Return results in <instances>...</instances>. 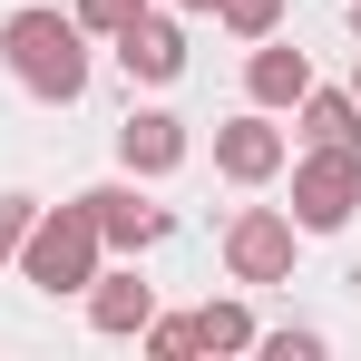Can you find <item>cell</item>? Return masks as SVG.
<instances>
[{
  "label": "cell",
  "instance_id": "1",
  "mask_svg": "<svg viewBox=\"0 0 361 361\" xmlns=\"http://www.w3.org/2000/svg\"><path fill=\"white\" fill-rule=\"evenodd\" d=\"M0 59H10V78H20L30 98H49V108L88 98V30H78L68 10H10Z\"/></svg>",
  "mask_w": 361,
  "mask_h": 361
},
{
  "label": "cell",
  "instance_id": "2",
  "mask_svg": "<svg viewBox=\"0 0 361 361\" xmlns=\"http://www.w3.org/2000/svg\"><path fill=\"white\" fill-rule=\"evenodd\" d=\"M98 254H108V244H98V225H88V205L68 195V205H39V225L20 235V254H10V264H20L39 293H88Z\"/></svg>",
  "mask_w": 361,
  "mask_h": 361
},
{
  "label": "cell",
  "instance_id": "3",
  "mask_svg": "<svg viewBox=\"0 0 361 361\" xmlns=\"http://www.w3.org/2000/svg\"><path fill=\"white\" fill-rule=\"evenodd\" d=\"M293 215L302 235H342L361 215V147H302L293 157Z\"/></svg>",
  "mask_w": 361,
  "mask_h": 361
},
{
  "label": "cell",
  "instance_id": "4",
  "mask_svg": "<svg viewBox=\"0 0 361 361\" xmlns=\"http://www.w3.org/2000/svg\"><path fill=\"white\" fill-rule=\"evenodd\" d=\"M293 244H302V225L283 205H244L225 225V274L235 283H293Z\"/></svg>",
  "mask_w": 361,
  "mask_h": 361
},
{
  "label": "cell",
  "instance_id": "5",
  "mask_svg": "<svg viewBox=\"0 0 361 361\" xmlns=\"http://www.w3.org/2000/svg\"><path fill=\"white\" fill-rule=\"evenodd\" d=\"M88 205V225H98V244L108 254H147V244H166V205H147V176H108V185H88L78 195Z\"/></svg>",
  "mask_w": 361,
  "mask_h": 361
},
{
  "label": "cell",
  "instance_id": "6",
  "mask_svg": "<svg viewBox=\"0 0 361 361\" xmlns=\"http://www.w3.org/2000/svg\"><path fill=\"white\" fill-rule=\"evenodd\" d=\"M215 166L235 185H274L283 166H293V147H283V127H274V108H244V118L215 127Z\"/></svg>",
  "mask_w": 361,
  "mask_h": 361
},
{
  "label": "cell",
  "instance_id": "7",
  "mask_svg": "<svg viewBox=\"0 0 361 361\" xmlns=\"http://www.w3.org/2000/svg\"><path fill=\"white\" fill-rule=\"evenodd\" d=\"M147 312H157V283L127 264V274H88V332H108V342H137L147 332Z\"/></svg>",
  "mask_w": 361,
  "mask_h": 361
},
{
  "label": "cell",
  "instance_id": "8",
  "mask_svg": "<svg viewBox=\"0 0 361 361\" xmlns=\"http://www.w3.org/2000/svg\"><path fill=\"white\" fill-rule=\"evenodd\" d=\"M118 166H127V176H176V166H185V118L137 108V118L118 127Z\"/></svg>",
  "mask_w": 361,
  "mask_h": 361
},
{
  "label": "cell",
  "instance_id": "9",
  "mask_svg": "<svg viewBox=\"0 0 361 361\" xmlns=\"http://www.w3.org/2000/svg\"><path fill=\"white\" fill-rule=\"evenodd\" d=\"M118 68H127V78H147V88L185 78V30H176V20H157V10L127 20V30H118Z\"/></svg>",
  "mask_w": 361,
  "mask_h": 361
},
{
  "label": "cell",
  "instance_id": "10",
  "mask_svg": "<svg viewBox=\"0 0 361 361\" xmlns=\"http://www.w3.org/2000/svg\"><path fill=\"white\" fill-rule=\"evenodd\" d=\"M302 88H312V59L283 49V39H254V59H244V98H254V108H302Z\"/></svg>",
  "mask_w": 361,
  "mask_h": 361
},
{
  "label": "cell",
  "instance_id": "11",
  "mask_svg": "<svg viewBox=\"0 0 361 361\" xmlns=\"http://www.w3.org/2000/svg\"><path fill=\"white\" fill-rule=\"evenodd\" d=\"M302 147H361V98L352 88H302Z\"/></svg>",
  "mask_w": 361,
  "mask_h": 361
},
{
  "label": "cell",
  "instance_id": "12",
  "mask_svg": "<svg viewBox=\"0 0 361 361\" xmlns=\"http://www.w3.org/2000/svg\"><path fill=\"white\" fill-rule=\"evenodd\" d=\"M195 352H254V312L244 302H205L195 312Z\"/></svg>",
  "mask_w": 361,
  "mask_h": 361
},
{
  "label": "cell",
  "instance_id": "13",
  "mask_svg": "<svg viewBox=\"0 0 361 361\" xmlns=\"http://www.w3.org/2000/svg\"><path fill=\"white\" fill-rule=\"evenodd\" d=\"M157 361H195V312H147V332H137Z\"/></svg>",
  "mask_w": 361,
  "mask_h": 361
},
{
  "label": "cell",
  "instance_id": "14",
  "mask_svg": "<svg viewBox=\"0 0 361 361\" xmlns=\"http://www.w3.org/2000/svg\"><path fill=\"white\" fill-rule=\"evenodd\" d=\"M147 10H157V0H78V10H68V20H78V30H88V39H118L127 20H147Z\"/></svg>",
  "mask_w": 361,
  "mask_h": 361
},
{
  "label": "cell",
  "instance_id": "15",
  "mask_svg": "<svg viewBox=\"0 0 361 361\" xmlns=\"http://www.w3.org/2000/svg\"><path fill=\"white\" fill-rule=\"evenodd\" d=\"M215 20H225L235 39H274V20H283V0H215Z\"/></svg>",
  "mask_w": 361,
  "mask_h": 361
},
{
  "label": "cell",
  "instance_id": "16",
  "mask_svg": "<svg viewBox=\"0 0 361 361\" xmlns=\"http://www.w3.org/2000/svg\"><path fill=\"white\" fill-rule=\"evenodd\" d=\"M254 352L264 361H322V332L312 322H283V332H254Z\"/></svg>",
  "mask_w": 361,
  "mask_h": 361
},
{
  "label": "cell",
  "instance_id": "17",
  "mask_svg": "<svg viewBox=\"0 0 361 361\" xmlns=\"http://www.w3.org/2000/svg\"><path fill=\"white\" fill-rule=\"evenodd\" d=\"M39 225V195H0V264L20 254V235Z\"/></svg>",
  "mask_w": 361,
  "mask_h": 361
},
{
  "label": "cell",
  "instance_id": "18",
  "mask_svg": "<svg viewBox=\"0 0 361 361\" xmlns=\"http://www.w3.org/2000/svg\"><path fill=\"white\" fill-rule=\"evenodd\" d=\"M176 10H215V0H176Z\"/></svg>",
  "mask_w": 361,
  "mask_h": 361
},
{
  "label": "cell",
  "instance_id": "19",
  "mask_svg": "<svg viewBox=\"0 0 361 361\" xmlns=\"http://www.w3.org/2000/svg\"><path fill=\"white\" fill-rule=\"evenodd\" d=\"M352 30H361V0H352Z\"/></svg>",
  "mask_w": 361,
  "mask_h": 361
},
{
  "label": "cell",
  "instance_id": "20",
  "mask_svg": "<svg viewBox=\"0 0 361 361\" xmlns=\"http://www.w3.org/2000/svg\"><path fill=\"white\" fill-rule=\"evenodd\" d=\"M352 98H361V68H352Z\"/></svg>",
  "mask_w": 361,
  "mask_h": 361
}]
</instances>
